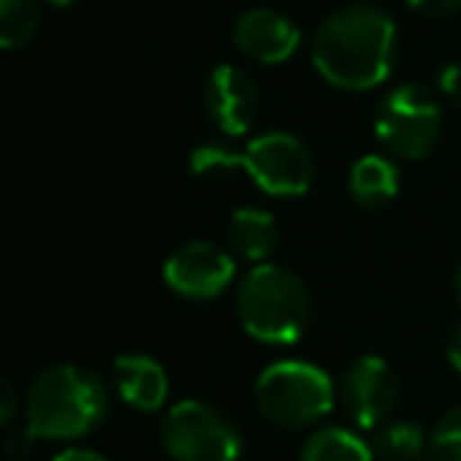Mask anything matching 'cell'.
Instances as JSON below:
<instances>
[{
    "mask_svg": "<svg viewBox=\"0 0 461 461\" xmlns=\"http://www.w3.org/2000/svg\"><path fill=\"white\" fill-rule=\"evenodd\" d=\"M310 58L326 83L345 92H370L395 64V23L373 4H351L316 26Z\"/></svg>",
    "mask_w": 461,
    "mask_h": 461,
    "instance_id": "obj_1",
    "label": "cell"
},
{
    "mask_svg": "<svg viewBox=\"0 0 461 461\" xmlns=\"http://www.w3.org/2000/svg\"><path fill=\"white\" fill-rule=\"evenodd\" d=\"M108 414L102 376L77 364L41 370L26 392V429L35 439H79Z\"/></svg>",
    "mask_w": 461,
    "mask_h": 461,
    "instance_id": "obj_2",
    "label": "cell"
},
{
    "mask_svg": "<svg viewBox=\"0 0 461 461\" xmlns=\"http://www.w3.org/2000/svg\"><path fill=\"white\" fill-rule=\"evenodd\" d=\"M234 310L250 339L263 345H294L310 326V288L285 266H253L240 278Z\"/></svg>",
    "mask_w": 461,
    "mask_h": 461,
    "instance_id": "obj_3",
    "label": "cell"
},
{
    "mask_svg": "<svg viewBox=\"0 0 461 461\" xmlns=\"http://www.w3.org/2000/svg\"><path fill=\"white\" fill-rule=\"evenodd\" d=\"M253 398L266 420L278 427H310L335 408V383L307 360H278L259 373Z\"/></svg>",
    "mask_w": 461,
    "mask_h": 461,
    "instance_id": "obj_4",
    "label": "cell"
},
{
    "mask_svg": "<svg viewBox=\"0 0 461 461\" xmlns=\"http://www.w3.org/2000/svg\"><path fill=\"white\" fill-rule=\"evenodd\" d=\"M161 446L174 461H238L244 455L240 429L209 402L186 398L161 420Z\"/></svg>",
    "mask_w": 461,
    "mask_h": 461,
    "instance_id": "obj_5",
    "label": "cell"
},
{
    "mask_svg": "<svg viewBox=\"0 0 461 461\" xmlns=\"http://www.w3.org/2000/svg\"><path fill=\"white\" fill-rule=\"evenodd\" d=\"M376 136L392 155L420 161L442 140V108L423 86L408 83L383 98L376 111Z\"/></svg>",
    "mask_w": 461,
    "mask_h": 461,
    "instance_id": "obj_6",
    "label": "cell"
},
{
    "mask_svg": "<svg viewBox=\"0 0 461 461\" xmlns=\"http://www.w3.org/2000/svg\"><path fill=\"white\" fill-rule=\"evenodd\" d=\"M238 167L269 196H303L313 186L316 161L294 133H259L234 155Z\"/></svg>",
    "mask_w": 461,
    "mask_h": 461,
    "instance_id": "obj_7",
    "label": "cell"
},
{
    "mask_svg": "<svg viewBox=\"0 0 461 461\" xmlns=\"http://www.w3.org/2000/svg\"><path fill=\"white\" fill-rule=\"evenodd\" d=\"M341 408L351 417L357 427L364 429H379L389 423L392 411L398 408V395H402V385L398 376L383 357H373L364 354L357 357L348 373L341 376Z\"/></svg>",
    "mask_w": 461,
    "mask_h": 461,
    "instance_id": "obj_8",
    "label": "cell"
},
{
    "mask_svg": "<svg viewBox=\"0 0 461 461\" xmlns=\"http://www.w3.org/2000/svg\"><path fill=\"white\" fill-rule=\"evenodd\" d=\"M165 285L174 294L186 297V301H212V297L224 294L228 285L234 282V259L215 244L205 240H193L184 244L165 259Z\"/></svg>",
    "mask_w": 461,
    "mask_h": 461,
    "instance_id": "obj_9",
    "label": "cell"
},
{
    "mask_svg": "<svg viewBox=\"0 0 461 461\" xmlns=\"http://www.w3.org/2000/svg\"><path fill=\"white\" fill-rule=\"evenodd\" d=\"M205 111L212 123L228 136H244L257 123L259 114V86L240 67L221 64L205 79Z\"/></svg>",
    "mask_w": 461,
    "mask_h": 461,
    "instance_id": "obj_10",
    "label": "cell"
},
{
    "mask_svg": "<svg viewBox=\"0 0 461 461\" xmlns=\"http://www.w3.org/2000/svg\"><path fill=\"white\" fill-rule=\"evenodd\" d=\"M230 41L244 58L257 60V64H285L301 45V29L294 20L278 10L257 7L238 16L234 29H230Z\"/></svg>",
    "mask_w": 461,
    "mask_h": 461,
    "instance_id": "obj_11",
    "label": "cell"
},
{
    "mask_svg": "<svg viewBox=\"0 0 461 461\" xmlns=\"http://www.w3.org/2000/svg\"><path fill=\"white\" fill-rule=\"evenodd\" d=\"M114 389L130 408L152 414L167 402V373L155 357L146 354H121L111 366Z\"/></svg>",
    "mask_w": 461,
    "mask_h": 461,
    "instance_id": "obj_12",
    "label": "cell"
},
{
    "mask_svg": "<svg viewBox=\"0 0 461 461\" xmlns=\"http://www.w3.org/2000/svg\"><path fill=\"white\" fill-rule=\"evenodd\" d=\"M278 224L272 218V212L266 209H253V205H244L230 215L228 221V247L238 259H247L253 266L269 263V257L278 250Z\"/></svg>",
    "mask_w": 461,
    "mask_h": 461,
    "instance_id": "obj_13",
    "label": "cell"
},
{
    "mask_svg": "<svg viewBox=\"0 0 461 461\" xmlns=\"http://www.w3.org/2000/svg\"><path fill=\"white\" fill-rule=\"evenodd\" d=\"M348 190H351L354 203L366 205V209L392 203L398 196V167L383 155H364L354 161Z\"/></svg>",
    "mask_w": 461,
    "mask_h": 461,
    "instance_id": "obj_14",
    "label": "cell"
},
{
    "mask_svg": "<svg viewBox=\"0 0 461 461\" xmlns=\"http://www.w3.org/2000/svg\"><path fill=\"white\" fill-rule=\"evenodd\" d=\"M373 446L345 427H322L303 442L301 461H373Z\"/></svg>",
    "mask_w": 461,
    "mask_h": 461,
    "instance_id": "obj_15",
    "label": "cell"
},
{
    "mask_svg": "<svg viewBox=\"0 0 461 461\" xmlns=\"http://www.w3.org/2000/svg\"><path fill=\"white\" fill-rule=\"evenodd\" d=\"M427 436L414 420H389L376 429L373 455L383 461H417L427 452Z\"/></svg>",
    "mask_w": 461,
    "mask_h": 461,
    "instance_id": "obj_16",
    "label": "cell"
},
{
    "mask_svg": "<svg viewBox=\"0 0 461 461\" xmlns=\"http://www.w3.org/2000/svg\"><path fill=\"white\" fill-rule=\"evenodd\" d=\"M39 20L35 0H0V45L7 51L29 45L39 32Z\"/></svg>",
    "mask_w": 461,
    "mask_h": 461,
    "instance_id": "obj_17",
    "label": "cell"
},
{
    "mask_svg": "<svg viewBox=\"0 0 461 461\" xmlns=\"http://www.w3.org/2000/svg\"><path fill=\"white\" fill-rule=\"evenodd\" d=\"M429 461H461V404L436 420L427 442Z\"/></svg>",
    "mask_w": 461,
    "mask_h": 461,
    "instance_id": "obj_18",
    "label": "cell"
},
{
    "mask_svg": "<svg viewBox=\"0 0 461 461\" xmlns=\"http://www.w3.org/2000/svg\"><path fill=\"white\" fill-rule=\"evenodd\" d=\"M234 149L228 146H196L190 155V171L199 174V177H212V174H228L238 167V161H234Z\"/></svg>",
    "mask_w": 461,
    "mask_h": 461,
    "instance_id": "obj_19",
    "label": "cell"
},
{
    "mask_svg": "<svg viewBox=\"0 0 461 461\" xmlns=\"http://www.w3.org/2000/svg\"><path fill=\"white\" fill-rule=\"evenodd\" d=\"M32 442H35V436L29 433L26 427L7 429V436H4V452H7L10 461H26L29 455H32Z\"/></svg>",
    "mask_w": 461,
    "mask_h": 461,
    "instance_id": "obj_20",
    "label": "cell"
},
{
    "mask_svg": "<svg viewBox=\"0 0 461 461\" xmlns=\"http://www.w3.org/2000/svg\"><path fill=\"white\" fill-rule=\"evenodd\" d=\"M408 7L420 16H452L461 10V0H408Z\"/></svg>",
    "mask_w": 461,
    "mask_h": 461,
    "instance_id": "obj_21",
    "label": "cell"
},
{
    "mask_svg": "<svg viewBox=\"0 0 461 461\" xmlns=\"http://www.w3.org/2000/svg\"><path fill=\"white\" fill-rule=\"evenodd\" d=\"M439 89L448 102H455L461 108V64H448L439 73Z\"/></svg>",
    "mask_w": 461,
    "mask_h": 461,
    "instance_id": "obj_22",
    "label": "cell"
},
{
    "mask_svg": "<svg viewBox=\"0 0 461 461\" xmlns=\"http://www.w3.org/2000/svg\"><path fill=\"white\" fill-rule=\"evenodd\" d=\"M16 408H20V398H16L14 383H10V379H4V383H0V423H4V427H10V423H14Z\"/></svg>",
    "mask_w": 461,
    "mask_h": 461,
    "instance_id": "obj_23",
    "label": "cell"
},
{
    "mask_svg": "<svg viewBox=\"0 0 461 461\" xmlns=\"http://www.w3.org/2000/svg\"><path fill=\"white\" fill-rule=\"evenodd\" d=\"M446 360L455 373H461V326H455L448 332V341H446Z\"/></svg>",
    "mask_w": 461,
    "mask_h": 461,
    "instance_id": "obj_24",
    "label": "cell"
},
{
    "mask_svg": "<svg viewBox=\"0 0 461 461\" xmlns=\"http://www.w3.org/2000/svg\"><path fill=\"white\" fill-rule=\"evenodd\" d=\"M54 461H108V458L92 452V448H67V452H60Z\"/></svg>",
    "mask_w": 461,
    "mask_h": 461,
    "instance_id": "obj_25",
    "label": "cell"
},
{
    "mask_svg": "<svg viewBox=\"0 0 461 461\" xmlns=\"http://www.w3.org/2000/svg\"><path fill=\"white\" fill-rule=\"evenodd\" d=\"M455 297H458V303H461V263H458V269H455Z\"/></svg>",
    "mask_w": 461,
    "mask_h": 461,
    "instance_id": "obj_26",
    "label": "cell"
},
{
    "mask_svg": "<svg viewBox=\"0 0 461 461\" xmlns=\"http://www.w3.org/2000/svg\"><path fill=\"white\" fill-rule=\"evenodd\" d=\"M51 7H70V4H77V0H48Z\"/></svg>",
    "mask_w": 461,
    "mask_h": 461,
    "instance_id": "obj_27",
    "label": "cell"
}]
</instances>
